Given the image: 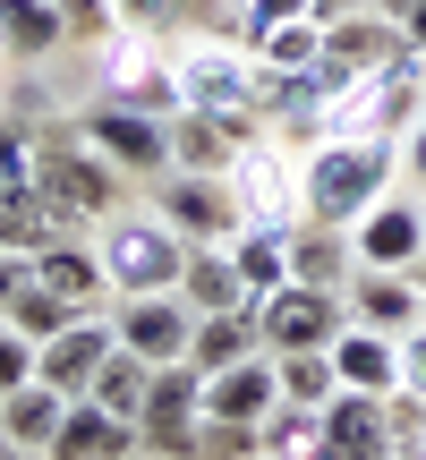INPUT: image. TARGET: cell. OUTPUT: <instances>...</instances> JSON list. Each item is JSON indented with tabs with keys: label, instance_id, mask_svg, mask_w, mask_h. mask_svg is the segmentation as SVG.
I'll use <instances>...</instances> for the list:
<instances>
[{
	"label": "cell",
	"instance_id": "45",
	"mask_svg": "<svg viewBox=\"0 0 426 460\" xmlns=\"http://www.w3.org/2000/svg\"><path fill=\"white\" fill-rule=\"evenodd\" d=\"M0 460H17V444H9V435H0Z\"/></svg>",
	"mask_w": 426,
	"mask_h": 460
},
{
	"label": "cell",
	"instance_id": "43",
	"mask_svg": "<svg viewBox=\"0 0 426 460\" xmlns=\"http://www.w3.org/2000/svg\"><path fill=\"white\" fill-rule=\"evenodd\" d=\"M401 34H410V51H426V0L410 9V26H401Z\"/></svg>",
	"mask_w": 426,
	"mask_h": 460
},
{
	"label": "cell",
	"instance_id": "4",
	"mask_svg": "<svg viewBox=\"0 0 426 460\" xmlns=\"http://www.w3.org/2000/svg\"><path fill=\"white\" fill-rule=\"evenodd\" d=\"M94 94H102V102H129V111H146V119H180V111H188L180 60H163V51H154V34H137V26H120L111 43H102Z\"/></svg>",
	"mask_w": 426,
	"mask_h": 460
},
{
	"label": "cell",
	"instance_id": "1",
	"mask_svg": "<svg viewBox=\"0 0 426 460\" xmlns=\"http://www.w3.org/2000/svg\"><path fill=\"white\" fill-rule=\"evenodd\" d=\"M393 180H401V146L393 137H315V146L298 154L307 222H333V230H350Z\"/></svg>",
	"mask_w": 426,
	"mask_h": 460
},
{
	"label": "cell",
	"instance_id": "25",
	"mask_svg": "<svg viewBox=\"0 0 426 460\" xmlns=\"http://www.w3.org/2000/svg\"><path fill=\"white\" fill-rule=\"evenodd\" d=\"M264 332H256V307H222V315H197V332H188V367L213 376V367H239L256 358Z\"/></svg>",
	"mask_w": 426,
	"mask_h": 460
},
{
	"label": "cell",
	"instance_id": "35",
	"mask_svg": "<svg viewBox=\"0 0 426 460\" xmlns=\"http://www.w3.org/2000/svg\"><path fill=\"white\" fill-rule=\"evenodd\" d=\"M197 460H264V444H256V427H239V418H205Z\"/></svg>",
	"mask_w": 426,
	"mask_h": 460
},
{
	"label": "cell",
	"instance_id": "30",
	"mask_svg": "<svg viewBox=\"0 0 426 460\" xmlns=\"http://www.w3.org/2000/svg\"><path fill=\"white\" fill-rule=\"evenodd\" d=\"M256 68H315L324 60V17H290V26H256L247 34Z\"/></svg>",
	"mask_w": 426,
	"mask_h": 460
},
{
	"label": "cell",
	"instance_id": "18",
	"mask_svg": "<svg viewBox=\"0 0 426 460\" xmlns=\"http://www.w3.org/2000/svg\"><path fill=\"white\" fill-rule=\"evenodd\" d=\"M350 324H376V332H418L426 324V290H418V273H376V264H359L350 273Z\"/></svg>",
	"mask_w": 426,
	"mask_h": 460
},
{
	"label": "cell",
	"instance_id": "13",
	"mask_svg": "<svg viewBox=\"0 0 426 460\" xmlns=\"http://www.w3.org/2000/svg\"><path fill=\"white\" fill-rule=\"evenodd\" d=\"M120 349V332H111V307L102 315H77L68 332H51L43 341V358H34V376L51 384V393H68V401H85L94 393V376H102V358Z\"/></svg>",
	"mask_w": 426,
	"mask_h": 460
},
{
	"label": "cell",
	"instance_id": "46",
	"mask_svg": "<svg viewBox=\"0 0 426 460\" xmlns=\"http://www.w3.org/2000/svg\"><path fill=\"white\" fill-rule=\"evenodd\" d=\"M418 290H426V256H418Z\"/></svg>",
	"mask_w": 426,
	"mask_h": 460
},
{
	"label": "cell",
	"instance_id": "37",
	"mask_svg": "<svg viewBox=\"0 0 426 460\" xmlns=\"http://www.w3.org/2000/svg\"><path fill=\"white\" fill-rule=\"evenodd\" d=\"M34 358H43V349H34L26 332H9V324H0V393H17V384H34Z\"/></svg>",
	"mask_w": 426,
	"mask_h": 460
},
{
	"label": "cell",
	"instance_id": "2",
	"mask_svg": "<svg viewBox=\"0 0 426 460\" xmlns=\"http://www.w3.org/2000/svg\"><path fill=\"white\" fill-rule=\"evenodd\" d=\"M94 247H102V273H111V298H137V290H180V264H188V239L171 230L163 214H102L94 222Z\"/></svg>",
	"mask_w": 426,
	"mask_h": 460
},
{
	"label": "cell",
	"instance_id": "3",
	"mask_svg": "<svg viewBox=\"0 0 426 460\" xmlns=\"http://www.w3.org/2000/svg\"><path fill=\"white\" fill-rule=\"evenodd\" d=\"M34 188L51 197V214H60L68 230H85V222L120 214V163H102V154L85 146L77 128L34 137Z\"/></svg>",
	"mask_w": 426,
	"mask_h": 460
},
{
	"label": "cell",
	"instance_id": "19",
	"mask_svg": "<svg viewBox=\"0 0 426 460\" xmlns=\"http://www.w3.org/2000/svg\"><path fill=\"white\" fill-rule=\"evenodd\" d=\"M137 452H146L137 418H111L102 401H68V418H60L43 460H137Z\"/></svg>",
	"mask_w": 426,
	"mask_h": 460
},
{
	"label": "cell",
	"instance_id": "11",
	"mask_svg": "<svg viewBox=\"0 0 426 460\" xmlns=\"http://www.w3.org/2000/svg\"><path fill=\"white\" fill-rule=\"evenodd\" d=\"M350 256L376 264V273H418V256H426V205L401 197V188H384V197L350 222Z\"/></svg>",
	"mask_w": 426,
	"mask_h": 460
},
{
	"label": "cell",
	"instance_id": "32",
	"mask_svg": "<svg viewBox=\"0 0 426 460\" xmlns=\"http://www.w3.org/2000/svg\"><path fill=\"white\" fill-rule=\"evenodd\" d=\"M146 384H154V367L137 358V349H111V358H102V376H94V393H85V401H102L111 418H137V410H146Z\"/></svg>",
	"mask_w": 426,
	"mask_h": 460
},
{
	"label": "cell",
	"instance_id": "5",
	"mask_svg": "<svg viewBox=\"0 0 426 460\" xmlns=\"http://www.w3.org/2000/svg\"><path fill=\"white\" fill-rule=\"evenodd\" d=\"M222 180H230V197H239L247 222H273V230L307 222V197H298V146H290V137L264 128L256 146H239V163H230Z\"/></svg>",
	"mask_w": 426,
	"mask_h": 460
},
{
	"label": "cell",
	"instance_id": "15",
	"mask_svg": "<svg viewBox=\"0 0 426 460\" xmlns=\"http://www.w3.org/2000/svg\"><path fill=\"white\" fill-rule=\"evenodd\" d=\"M264 119L239 111V119H213V111H180L171 119V171H205V180H222L230 163H239V146H256Z\"/></svg>",
	"mask_w": 426,
	"mask_h": 460
},
{
	"label": "cell",
	"instance_id": "14",
	"mask_svg": "<svg viewBox=\"0 0 426 460\" xmlns=\"http://www.w3.org/2000/svg\"><path fill=\"white\" fill-rule=\"evenodd\" d=\"M401 51H410V34L393 26V17H376V9H359V17H333L324 26V77L333 85H359V77H376L384 60H401Z\"/></svg>",
	"mask_w": 426,
	"mask_h": 460
},
{
	"label": "cell",
	"instance_id": "42",
	"mask_svg": "<svg viewBox=\"0 0 426 460\" xmlns=\"http://www.w3.org/2000/svg\"><path fill=\"white\" fill-rule=\"evenodd\" d=\"M359 9H376V0H315V17H324V26H333V17H359Z\"/></svg>",
	"mask_w": 426,
	"mask_h": 460
},
{
	"label": "cell",
	"instance_id": "41",
	"mask_svg": "<svg viewBox=\"0 0 426 460\" xmlns=\"http://www.w3.org/2000/svg\"><path fill=\"white\" fill-rule=\"evenodd\" d=\"M34 281V256H17V247H0V307H9L17 290Z\"/></svg>",
	"mask_w": 426,
	"mask_h": 460
},
{
	"label": "cell",
	"instance_id": "8",
	"mask_svg": "<svg viewBox=\"0 0 426 460\" xmlns=\"http://www.w3.org/2000/svg\"><path fill=\"white\" fill-rule=\"evenodd\" d=\"M154 214L180 230L188 247H230V239L247 230L230 180H205V171H163V180H154Z\"/></svg>",
	"mask_w": 426,
	"mask_h": 460
},
{
	"label": "cell",
	"instance_id": "47",
	"mask_svg": "<svg viewBox=\"0 0 426 460\" xmlns=\"http://www.w3.org/2000/svg\"><path fill=\"white\" fill-rule=\"evenodd\" d=\"M17 460H34V452H17Z\"/></svg>",
	"mask_w": 426,
	"mask_h": 460
},
{
	"label": "cell",
	"instance_id": "7",
	"mask_svg": "<svg viewBox=\"0 0 426 460\" xmlns=\"http://www.w3.org/2000/svg\"><path fill=\"white\" fill-rule=\"evenodd\" d=\"M350 324V298L342 290H315V281H281V290L256 298V332H264V358H290V349H333V332Z\"/></svg>",
	"mask_w": 426,
	"mask_h": 460
},
{
	"label": "cell",
	"instance_id": "38",
	"mask_svg": "<svg viewBox=\"0 0 426 460\" xmlns=\"http://www.w3.org/2000/svg\"><path fill=\"white\" fill-rule=\"evenodd\" d=\"M111 9H120V26L154 34V26H180V9H188V0H111Z\"/></svg>",
	"mask_w": 426,
	"mask_h": 460
},
{
	"label": "cell",
	"instance_id": "22",
	"mask_svg": "<svg viewBox=\"0 0 426 460\" xmlns=\"http://www.w3.org/2000/svg\"><path fill=\"white\" fill-rule=\"evenodd\" d=\"M60 418H68V393H51L43 376H34V384H17V393H0V435H9L17 452H34V460L51 452Z\"/></svg>",
	"mask_w": 426,
	"mask_h": 460
},
{
	"label": "cell",
	"instance_id": "17",
	"mask_svg": "<svg viewBox=\"0 0 426 460\" xmlns=\"http://www.w3.org/2000/svg\"><path fill=\"white\" fill-rule=\"evenodd\" d=\"M333 376H342V393H367V401H393L401 393V341L376 324H342L333 332Z\"/></svg>",
	"mask_w": 426,
	"mask_h": 460
},
{
	"label": "cell",
	"instance_id": "33",
	"mask_svg": "<svg viewBox=\"0 0 426 460\" xmlns=\"http://www.w3.org/2000/svg\"><path fill=\"white\" fill-rule=\"evenodd\" d=\"M273 376H281V401H298V410H324V401L342 393L324 349H290V358H273Z\"/></svg>",
	"mask_w": 426,
	"mask_h": 460
},
{
	"label": "cell",
	"instance_id": "31",
	"mask_svg": "<svg viewBox=\"0 0 426 460\" xmlns=\"http://www.w3.org/2000/svg\"><path fill=\"white\" fill-rule=\"evenodd\" d=\"M264 460H315L324 452V410H298V401H273V418L256 427Z\"/></svg>",
	"mask_w": 426,
	"mask_h": 460
},
{
	"label": "cell",
	"instance_id": "39",
	"mask_svg": "<svg viewBox=\"0 0 426 460\" xmlns=\"http://www.w3.org/2000/svg\"><path fill=\"white\" fill-rule=\"evenodd\" d=\"M401 393H418V401H426V324H418V332H401Z\"/></svg>",
	"mask_w": 426,
	"mask_h": 460
},
{
	"label": "cell",
	"instance_id": "20",
	"mask_svg": "<svg viewBox=\"0 0 426 460\" xmlns=\"http://www.w3.org/2000/svg\"><path fill=\"white\" fill-rule=\"evenodd\" d=\"M34 281L60 298H77V307H111V273H102V247H85V230H60L51 247H34Z\"/></svg>",
	"mask_w": 426,
	"mask_h": 460
},
{
	"label": "cell",
	"instance_id": "9",
	"mask_svg": "<svg viewBox=\"0 0 426 460\" xmlns=\"http://www.w3.org/2000/svg\"><path fill=\"white\" fill-rule=\"evenodd\" d=\"M180 94H188V111H213V119L256 111V51H247L239 34H230V43L180 51Z\"/></svg>",
	"mask_w": 426,
	"mask_h": 460
},
{
	"label": "cell",
	"instance_id": "29",
	"mask_svg": "<svg viewBox=\"0 0 426 460\" xmlns=\"http://www.w3.org/2000/svg\"><path fill=\"white\" fill-rule=\"evenodd\" d=\"M77 315H94V307H77V298H60V290H43V281H26V290L0 307V324H9V332H26V341L43 349L51 332H68Z\"/></svg>",
	"mask_w": 426,
	"mask_h": 460
},
{
	"label": "cell",
	"instance_id": "34",
	"mask_svg": "<svg viewBox=\"0 0 426 460\" xmlns=\"http://www.w3.org/2000/svg\"><path fill=\"white\" fill-rule=\"evenodd\" d=\"M60 26H68V43H111V34H120V9H111V0H60Z\"/></svg>",
	"mask_w": 426,
	"mask_h": 460
},
{
	"label": "cell",
	"instance_id": "6",
	"mask_svg": "<svg viewBox=\"0 0 426 460\" xmlns=\"http://www.w3.org/2000/svg\"><path fill=\"white\" fill-rule=\"evenodd\" d=\"M137 435H146L154 460H197V444H205V376L188 358L154 367L146 410H137Z\"/></svg>",
	"mask_w": 426,
	"mask_h": 460
},
{
	"label": "cell",
	"instance_id": "23",
	"mask_svg": "<svg viewBox=\"0 0 426 460\" xmlns=\"http://www.w3.org/2000/svg\"><path fill=\"white\" fill-rule=\"evenodd\" d=\"M60 43H68L60 0H0V60L34 68V60H51Z\"/></svg>",
	"mask_w": 426,
	"mask_h": 460
},
{
	"label": "cell",
	"instance_id": "40",
	"mask_svg": "<svg viewBox=\"0 0 426 460\" xmlns=\"http://www.w3.org/2000/svg\"><path fill=\"white\" fill-rule=\"evenodd\" d=\"M401 171H410V180L426 188V111L410 119V128H401Z\"/></svg>",
	"mask_w": 426,
	"mask_h": 460
},
{
	"label": "cell",
	"instance_id": "36",
	"mask_svg": "<svg viewBox=\"0 0 426 460\" xmlns=\"http://www.w3.org/2000/svg\"><path fill=\"white\" fill-rule=\"evenodd\" d=\"M0 188H34V137L0 119Z\"/></svg>",
	"mask_w": 426,
	"mask_h": 460
},
{
	"label": "cell",
	"instance_id": "12",
	"mask_svg": "<svg viewBox=\"0 0 426 460\" xmlns=\"http://www.w3.org/2000/svg\"><path fill=\"white\" fill-rule=\"evenodd\" d=\"M111 332H120V349H137L146 367H171V358H188L197 307H188L180 290H137V298H111Z\"/></svg>",
	"mask_w": 426,
	"mask_h": 460
},
{
	"label": "cell",
	"instance_id": "10",
	"mask_svg": "<svg viewBox=\"0 0 426 460\" xmlns=\"http://www.w3.org/2000/svg\"><path fill=\"white\" fill-rule=\"evenodd\" d=\"M77 137L102 154V163H120V171H146V180H163L171 171V119H146V111H129V102H85V119H77Z\"/></svg>",
	"mask_w": 426,
	"mask_h": 460
},
{
	"label": "cell",
	"instance_id": "16",
	"mask_svg": "<svg viewBox=\"0 0 426 460\" xmlns=\"http://www.w3.org/2000/svg\"><path fill=\"white\" fill-rule=\"evenodd\" d=\"M401 435H393V410L367 393H333L324 401V452L315 460H393Z\"/></svg>",
	"mask_w": 426,
	"mask_h": 460
},
{
	"label": "cell",
	"instance_id": "44",
	"mask_svg": "<svg viewBox=\"0 0 426 460\" xmlns=\"http://www.w3.org/2000/svg\"><path fill=\"white\" fill-rule=\"evenodd\" d=\"M410 9L418 0H376V17H393V26H410Z\"/></svg>",
	"mask_w": 426,
	"mask_h": 460
},
{
	"label": "cell",
	"instance_id": "26",
	"mask_svg": "<svg viewBox=\"0 0 426 460\" xmlns=\"http://www.w3.org/2000/svg\"><path fill=\"white\" fill-rule=\"evenodd\" d=\"M180 298H188L197 315L256 307V298H247V281H239V264H230V247H188V264H180Z\"/></svg>",
	"mask_w": 426,
	"mask_h": 460
},
{
	"label": "cell",
	"instance_id": "28",
	"mask_svg": "<svg viewBox=\"0 0 426 460\" xmlns=\"http://www.w3.org/2000/svg\"><path fill=\"white\" fill-rule=\"evenodd\" d=\"M60 230H68V222L51 214V197H43V188H0V247L34 256V247H51Z\"/></svg>",
	"mask_w": 426,
	"mask_h": 460
},
{
	"label": "cell",
	"instance_id": "24",
	"mask_svg": "<svg viewBox=\"0 0 426 460\" xmlns=\"http://www.w3.org/2000/svg\"><path fill=\"white\" fill-rule=\"evenodd\" d=\"M359 256H350V230L333 222H298L290 230V281H315V290H350Z\"/></svg>",
	"mask_w": 426,
	"mask_h": 460
},
{
	"label": "cell",
	"instance_id": "21",
	"mask_svg": "<svg viewBox=\"0 0 426 460\" xmlns=\"http://www.w3.org/2000/svg\"><path fill=\"white\" fill-rule=\"evenodd\" d=\"M273 401H281V376H273V358H239V367H213L205 376V418H239V427H264L273 418Z\"/></svg>",
	"mask_w": 426,
	"mask_h": 460
},
{
	"label": "cell",
	"instance_id": "27",
	"mask_svg": "<svg viewBox=\"0 0 426 460\" xmlns=\"http://www.w3.org/2000/svg\"><path fill=\"white\" fill-rule=\"evenodd\" d=\"M230 264H239L247 298L281 290V281H290V230H273V222H247L239 239H230Z\"/></svg>",
	"mask_w": 426,
	"mask_h": 460
}]
</instances>
